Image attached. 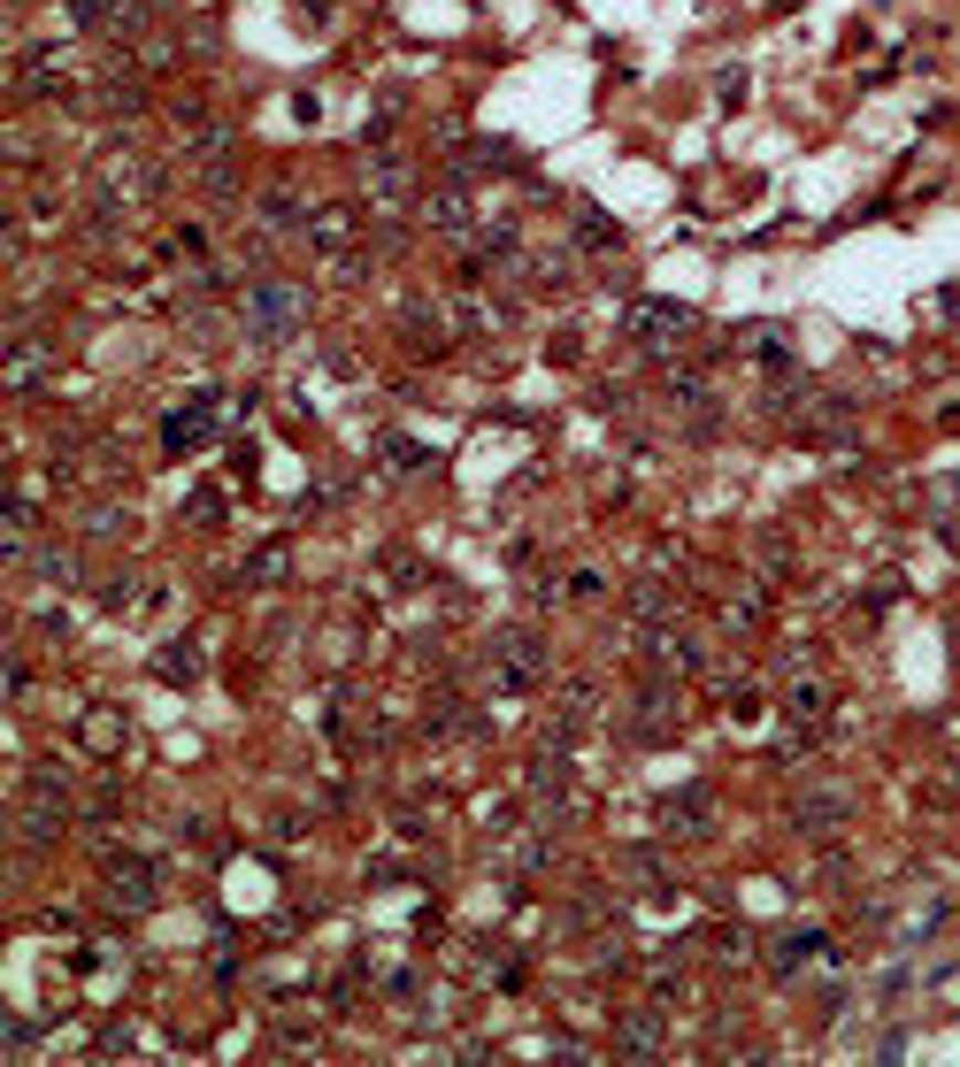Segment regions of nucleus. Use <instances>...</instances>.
Returning a JSON list of instances; mask_svg holds the SVG:
<instances>
[{
  "label": "nucleus",
  "mask_w": 960,
  "mask_h": 1067,
  "mask_svg": "<svg viewBox=\"0 0 960 1067\" xmlns=\"http://www.w3.org/2000/svg\"><path fill=\"white\" fill-rule=\"evenodd\" d=\"M293 285H254V300H246V330H254V338H285V330H293V323H300V315H293Z\"/></svg>",
  "instance_id": "obj_1"
},
{
  "label": "nucleus",
  "mask_w": 960,
  "mask_h": 1067,
  "mask_svg": "<svg viewBox=\"0 0 960 1067\" xmlns=\"http://www.w3.org/2000/svg\"><path fill=\"white\" fill-rule=\"evenodd\" d=\"M631 330H639V338H653V346H668V338L684 330V307L653 300V307H645V315H631Z\"/></svg>",
  "instance_id": "obj_2"
},
{
  "label": "nucleus",
  "mask_w": 960,
  "mask_h": 1067,
  "mask_svg": "<svg viewBox=\"0 0 960 1067\" xmlns=\"http://www.w3.org/2000/svg\"><path fill=\"white\" fill-rule=\"evenodd\" d=\"M70 15H77V23H108L116 8H108V0H70Z\"/></svg>",
  "instance_id": "obj_3"
}]
</instances>
